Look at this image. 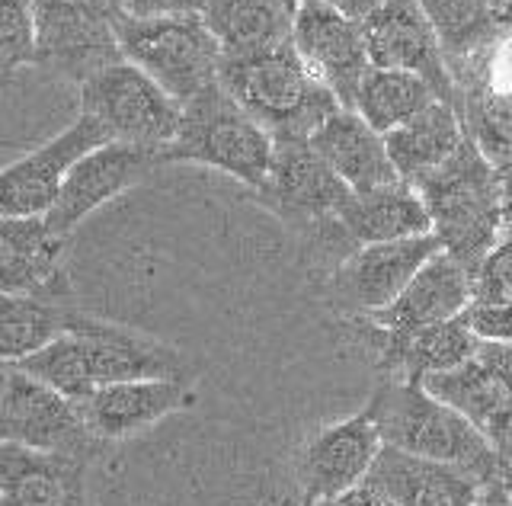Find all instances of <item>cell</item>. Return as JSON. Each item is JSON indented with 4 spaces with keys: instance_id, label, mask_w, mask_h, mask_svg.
<instances>
[{
    "instance_id": "1",
    "label": "cell",
    "mask_w": 512,
    "mask_h": 506,
    "mask_svg": "<svg viewBox=\"0 0 512 506\" xmlns=\"http://www.w3.org/2000/svg\"><path fill=\"white\" fill-rule=\"evenodd\" d=\"M10 366H20L74 401L106 385L138 382V378H189L186 359L173 346L80 311L68 337Z\"/></svg>"
},
{
    "instance_id": "10",
    "label": "cell",
    "mask_w": 512,
    "mask_h": 506,
    "mask_svg": "<svg viewBox=\"0 0 512 506\" xmlns=\"http://www.w3.org/2000/svg\"><path fill=\"white\" fill-rule=\"evenodd\" d=\"M442 250L436 234L407 237L391 244H368L352 250L327 276L330 305L346 318H375L384 308H391L413 276Z\"/></svg>"
},
{
    "instance_id": "29",
    "label": "cell",
    "mask_w": 512,
    "mask_h": 506,
    "mask_svg": "<svg viewBox=\"0 0 512 506\" xmlns=\"http://www.w3.org/2000/svg\"><path fill=\"white\" fill-rule=\"evenodd\" d=\"M423 385L436 394L439 401H445L448 407H455L458 414L468 417L484 436L496 420L512 410V385L500 372H493L480 356H474L471 362H464L458 369L429 375Z\"/></svg>"
},
{
    "instance_id": "40",
    "label": "cell",
    "mask_w": 512,
    "mask_h": 506,
    "mask_svg": "<svg viewBox=\"0 0 512 506\" xmlns=\"http://www.w3.org/2000/svg\"><path fill=\"white\" fill-rule=\"evenodd\" d=\"M496 177H500V202H503L506 228H512V157H506L503 164H496Z\"/></svg>"
},
{
    "instance_id": "32",
    "label": "cell",
    "mask_w": 512,
    "mask_h": 506,
    "mask_svg": "<svg viewBox=\"0 0 512 506\" xmlns=\"http://www.w3.org/2000/svg\"><path fill=\"white\" fill-rule=\"evenodd\" d=\"M0 42L4 77L36 65V0H0Z\"/></svg>"
},
{
    "instance_id": "25",
    "label": "cell",
    "mask_w": 512,
    "mask_h": 506,
    "mask_svg": "<svg viewBox=\"0 0 512 506\" xmlns=\"http://www.w3.org/2000/svg\"><path fill=\"white\" fill-rule=\"evenodd\" d=\"M301 0H208L205 23L224 58L260 55L295 42Z\"/></svg>"
},
{
    "instance_id": "7",
    "label": "cell",
    "mask_w": 512,
    "mask_h": 506,
    "mask_svg": "<svg viewBox=\"0 0 512 506\" xmlns=\"http://www.w3.org/2000/svg\"><path fill=\"white\" fill-rule=\"evenodd\" d=\"M256 199L285 225L311 234V241L327 253L343 244L336 218L352 199V189L311 148V141H276V157L266 183L256 189Z\"/></svg>"
},
{
    "instance_id": "31",
    "label": "cell",
    "mask_w": 512,
    "mask_h": 506,
    "mask_svg": "<svg viewBox=\"0 0 512 506\" xmlns=\"http://www.w3.org/2000/svg\"><path fill=\"white\" fill-rule=\"evenodd\" d=\"M416 4L436 26L442 52L448 58V71L458 61L474 55L480 45H487L496 36V29L503 26L490 0H416Z\"/></svg>"
},
{
    "instance_id": "4",
    "label": "cell",
    "mask_w": 512,
    "mask_h": 506,
    "mask_svg": "<svg viewBox=\"0 0 512 506\" xmlns=\"http://www.w3.org/2000/svg\"><path fill=\"white\" fill-rule=\"evenodd\" d=\"M416 193L426 202L442 250L477 273L506 231L496 164L468 135L452 161L426 177Z\"/></svg>"
},
{
    "instance_id": "18",
    "label": "cell",
    "mask_w": 512,
    "mask_h": 506,
    "mask_svg": "<svg viewBox=\"0 0 512 506\" xmlns=\"http://www.w3.org/2000/svg\"><path fill=\"white\" fill-rule=\"evenodd\" d=\"M192 401L196 394H192L189 378H138V382L106 385L77 404L87 430L106 446V442L151 430L160 420L192 407Z\"/></svg>"
},
{
    "instance_id": "30",
    "label": "cell",
    "mask_w": 512,
    "mask_h": 506,
    "mask_svg": "<svg viewBox=\"0 0 512 506\" xmlns=\"http://www.w3.org/2000/svg\"><path fill=\"white\" fill-rule=\"evenodd\" d=\"M439 100L429 81L410 71L372 68L365 74L356 97V113L372 125L375 132L388 135L400 125H407L413 116H420L426 106Z\"/></svg>"
},
{
    "instance_id": "28",
    "label": "cell",
    "mask_w": 512,
    "mask_h": 506,
    "mask_svg": "<svg viewBox=\"0 0 512 506\" xmlns=\"http://www.w3.org/2000/svg\"><path fill=\"white\" fill-rule=\"evenodd\" d=\"M77 311L64 308L55 292L4 295L0 305V330H4V362H23L42 353L45 346L68 337Z\"/></svg>"
},
{
    "instance_id": "9",
    "label": "cell",
    "mask_w": 512,
    "mask_h": 506,
    "mask_svg": "<svg viewBox=\"0 0 512 506\" xmlns=\"http://www.w3.org/2000/svg\"><path fill=\"white\" fill-rule=\"evenodd\" d=\"M109 0H36V68L84 87L90 77L125 61Z\"/></svg>"
},
{
    "instance_id": "17",
    "label": "cell",
    "mask_w": 512,
    "mask_h": 506,
    "mask_svg": "<svg viewBox=\"0 0 512 506\" xmlns=\"http://www.w3.org/2000/svg\"><path fill=\"white\" fill-rule=\"evenodd\" d=\"M160 164H164L160 154L122 145V141H109V145L90 151L64 180L58 202L45 215L48 228L68 237L80 221L90 218L96 209H103L116 196H122L125 189L141 183Z\"/></svg>"
},
{
    "instance_id": "15",
    "label": "cell",
    "mask_w": 512,
    "mask_h": 506,
    "mask_svg": "<svg viewBox=\"0 0 512 506\" xmlns=\"http://www.w3.org/2000/svg\"><path fill=\"white\" fill-rule=\"evenodd\" d=\"M362 33L372 68L420 74L439 93V100L458 106L455 77L448 71L439 33L416 0H388L372 17L362 20Z\"/></svg>"
},
{
    "instance_id": "8",
    "label": "cell",
    "mask_w": 512,
    "mask_h": 506,
    "mask_svg": "<svg viewBox=\"0 0 512 506\" xmlns=\"http://www.w3.org/2000/svg\"><path fill=\"white\" fill-rule=\"evenodd\" d=\"M80 113L100 122L112 141L154 151L164 161V151L180 135L183 103L132 61H119L80 87Z\"/></svg>"
},
{
    "instance_id": "24",
    "label": "cell",
    "mask_w": 512,
    "mask_h": 506,
    "mask_svg": "<svg viewBox=\"0 0 512 506\" xmlns=\"http://www.w3.org/2000/svg\"><path fill=\"white\" fill-rule=\"evenodd\" d=\"M336 228L352 253L368 244H391L432 234V218L413 186L394 183L375 189V193H352L346 209L336 218Z\"/></svg>"
},
{
    "instance_id": "42",
    "label": "cell",
    "mask_w": 512,
    "mask_h": 506,
    "mask_svg": "<svg viewBox=\"0 0 512 506\" xmlns=\"http://www.w3.org/2000/svg\"><path fill=\"white\" fill-rule=\"evenodd\" d=\"M503 481H506V487H509V494H512V471H503Z\"/></svg>"
},
{
    "instance_id": "41",
    "label": "cell",
    "mask_w": 512,
    "mask_h": 506,
    "mask_svg": "<svg viewBox=\"0 0 512 506\" xmlns=\"http://www.w3.org/2000/svg\"><path fill=\"white\" fill-rule=\"evenodd\" d=\"M490 7H493V13H496V17H500L503 23L512 20V0H490Z\"/></svg>"
},
{
    "instance_id": "11",
    "label": "cell",
    "mask_w": 512,
    "mask_h": 506,
    "mask_svg": "<svg viewBox=\"0 0 512 506\" xmlns=\"http://www.w3.org/2000/svg\"><path fill=\"white\" fill-rule=\"evenodd\" d=\"M4 442L26 446L36 452H64L77 458H93L103 449L96 439L80 404L58 388L39 382L36 375L23 372L20 366H4Z\"/></svg>"
},
{
    "instance_id": "12",
    "label": "cell",
    "mask_w": 512,
    "mask_h": 506,
    "mask_svg": "<svg viewBox=\"0 0 512 506\" xmlns=\"http://www.w3.org/2000/svg\"><path fill=\"white\" fill-rule=\"evenodd\" d=\"M458 113L493 164L512 157V20L458 65H452Z\"/></svg>"
},
{
    "instance_id": "20",
    "label": "cell",
    "mask_w": 512,
    "mask_h": 506,
    "mask_svg": "<svg viewBox=\"0 0 512 506\" xmlns=\"http://www.w3.org/2000/svg\"><path fill=\"white\" fill-rule=\"evenodd\" d=\"M90 458L36 452L4 442L0 452V503L4 506H90Z\"/></svg>"
},
{
    "instance_id": "22",
    "label": "cell",
    "mask_w": 512,
    "mask_h": 506,
    "mask_svg": "<svg viewBox=\"0 0 512 506\" xmlns=\"http://www.w3.org/2000/svg\"><path fill=\"white\" fill-rule=\"evenodd\" d=\"M474 302V273L455 260L452 253L439 250L391 308H384L372 321L384 330H420L461 318Z\"/></svg>"
},
{
    "instance_id": "34",
    "label": "cell",
    "mask_w": 512,
    "mask_h": 506,
    "mask_svg": "<svg viewBox=\"0 0 512 506\" xmlns=\"http://www.w3.org/2000/svg\"><path fill=\"white\" fill-rule=\"evenodd\" d=\"M461 321L484 343H512V302H471Z\"/></svg>"
},
{
    "instance_id": "39",
    "label": "cell",
    "mask_w": 512,
    "mask_h": 506,
    "mask_svg": "<svg viewBox=\"0 0 512 506\" xmlns=\"http://www.w3.org/2000/svg\"><path fill=\"white\" fill-rule=\"evenodd\" d=\"M477 506H512V494H509V487L503 481V474H496V478H490L484 484Z\"/></svg>"
},
{
    "instance_id": "27",
    "label": "cell",
    "mask_w": 512,
    "mask_h": 506,
    "mask_svg": "<svg viewBox=\"0 0 512 506\" xmlns=\"http://www.w3.org/2000/svg\"><path fill=\"white\" fill-rule=\"evenodd\" d=\"M68 237L48 228L45 215L4 218L0 225V276L4 295L55 292Z\"/></svg>"
},
{
    "instance_id": "3",
    "label": "cell",
    "mask_w": 512,
    "mask_h": 506,
    "mask_svg": "<svg viewBox=\"0 0 512 506\" xmlns=\"http://www.w3.org/2000/svg\"><path fill=\"white\" fill-rule=\"evenodd\" d=\"M368 410L378 423L384 446L416 458H429V462L468 468L487 481L503 474L490 439L416 378L381 382L372 401H368Z\"/></svg>"
},
{
    "instance_id": "35",
    "label": "cell",
    "mask_w": 512,
    "mask_h": 506,
    "mask_svg": "<svg viewBox=\"0 0 512 506\" xmlns=\"http://www.w3.org/2000/svg\"><path fill=\"white\" fill-rule=\"evenodd\" d=\"M208 0H122V10L138 20L157 17H189V13H205Z\"/></svg>"
},
{
    "instance_id": "6",
    "label": "cell",
    "mask_w": 512,
    "mask_h": 506,
    "mask_svg": "<svg viewBox=\"0 0 512 506\" xmlns=\"http://www.w3.org/2000/svg\"><path fill=\"white\" fill-rule=\"evenodd\" d=\"M116 33L125 61L154 77L176 103L186 106L199 93L221 84L224 52L212 26L205 23V13L138 20L119 10Z\"/></svg>"
},
{
    "instance_id": "5",
    "label": "cell",
    "mask_w": 512,
    "mask_h": 506,
    "mask_svg": "<svg viewBox=\"0 0 512 506\" xmlns=\"http://www.w3.org/2000/svg\"><path fill=\"white\" fill-rule=\"evenodd\" d=\"M276 138L215 84L183 106L180 135L164 151V164H202L234 177L247 189H260L269 177Z\"/></svg>"
},
{
    "instance_id": "36",
    "label": "cell",
    "mask_w": 512,
    "mask_h": 506,
    "mask_svg": "<svg viewBox=\"0 0 512 506\" xmlns=\"http://www.w3.org/2000/svg\"><path fill=\"white\" fill-rule=\"evenodd\" d=\"M317 506H400V503H394L384 490H378L375 484H359V487H352V490H346V494H340V497H333V500H327V503H317Z\"/></svg>"
},
{
    "instance_id": "37",
    "label": "cell",
    "mask_w": 512,
    "mask_h": 506,
    "mask_svg": "<svg viewBox=\"0 0 512 506\" xmlns=\"http://www.w3.org/2000/svg\"><path fill=\"white\" fill-rule=\"evenodd\" d=\"M487 439L490 446L496 452V458H500L503 471H512V410L509 414H503L500 420H496L490 430H487Z\"/></svg>"
},
{
    "instance_id": "38",
    "label": "cell",
    "mask_w": 512,
    "mask_h": 506,
    "mask_svg": "<svg viewBox=\"0 0 512 506\" xmlns=\"http://www.w3.org/2000/svg\"><path fill=\"white\" fill-rule=\"evenodd\" d=\"M317 4H327V7H333V10H340L343 17H349V20H368L372 13L378 10V7H384L388 0H317Z\"/></svg>"
},
{
    "instance_id": "2",
    "label": "cell",
    "mask_w": 512,
    "mask_h": 506,
    "mask_svg": "<svg viewBox=\"0 0 512 506\" xmlns=\"http://www.w3.org/2000/svg\"><path fill=\"white\" fill-rule=\"evenodd\" d=\"M221 87L276 141H311L340 100L304 65L295 42L260 55L221 61Z\"/></svg>"
},
{
    "instance_id": "43",
    "label": "cell",
    "mask_w": 512,
    "mask_h": 506,
    "mask_svg": "<svg viewBox=\"0 0 512 506\" xmlns=\"http://www.w3.org/2000/svg\"><path fill=\"white\" fill-rule=\"evenodd\" d=\"M109 4H122V0H109Z\"/></svg>"
},
{
    "instance_id": "21",
    "label": "cell",
    "mask_w": 512,
    "mask_h": 506,
    "mask_svg": "<svg viewBox=\"0 0 512 506\" xmlns=\"http://www.w3.org/2000/svg\"><path fill=\"white\" fill-rule=\"evenodd\" d=\"M368 484L384 490L400 506H477L487 478L445 462H429L384 446L368 474Z\"/></svg>"
},
{
    "instance_id": "16",
    "label": "cell",
    "mask_w": 512,
    "mask_h": 506,
    "mask_svg": "<svg viewBox=\"0 0 512 506\" xmlns=\"http://www.w3.org/2000/svg\"><path fill=\"white\" fill-rule=\"evenodd\" d=\"M295 49L320 81H324L343 109H356L359 87L372 71L368 45L359 20L343 17L317 0H301L295 20Z\"/></svg>"
},
{
    "instance_id": "13",
    "label": "cell",
    "mask_w": 512,
    "mask_h": 506,
    "mask_svg": "<svg viewBox=\"0 0 512 506\" xmlns=\"http://www.w3.org/2000/svg\"><path fill=\"white\" fill-rule=\"evenodd\" d=\"M384 449L372 410H359L317 430L295 458V481L301 506H317L368 481Z\"/></svg>"
},
{
    "instance_id": "14",
    "label": "cell",
    "mask_w": 512,
    "mask_h": 506,
    "mask_svg": "<svg viewBox=\"0 0 512 506\" xmlns=\"http://www.w3.org/2000/svg\"><path fill=\"white\" fill-rule=\"evenodd\" d=\"M109 135L93 116L74 119L61 135L45 141L42 148L13 161L0 177V209L4 218H36L48 215L61 196L68 173L96 148L109 145Z\"/></svg>"
},
{
    "instance_id": "26",
    "label": "cell",
    "mask_w": 512,
    "mask_h": 506,
    "mask_svg": "<svg viewBox=\"0 0 512 506\" xmlns=\"http://www.w3.org/2000/svg\"><path fill=\"white\" fill-rule=\"evenodd\" d=\"M384 141H388V154L400 180L416 189L458 154V148L468 141V125L455 103L436 100L407 125L384 135Z\"/></svg>"
},
{
    "instance_id": "33",
    "label": "cell",
    "mask_w": 512,
    "mask_h": 506,
    "mask_svg": "<svg viewBox=\"0 0 512 506\" xmlns=\"http://www.w3.org/2000/svg\"><path fill=\"white\" fill-rule=\"evenodd\" d=\"M474 302H512V228L474 273Z\"/></svg>"
},
{
    "instance_id": "19",
    "label": "cell",
    "mask_w": 512,
    "mask_h": 506,
    "mask_svg": "<svg viewBox=\"0 0 512 506\" xmlns=\"http://www.w3.org/2000/svg\"><path fill=\"white\" fill-rule=\"evenodd\" d=\"M359 337L375 350L378 369L388 372V378H416V382L471 362L484 343L461 318L420 330H384L362 321Z\"/></svg>"
},
{
    "instance_id": "23",
    "label": "cell",
    "mask_w": 512,
    "mask_h": 506,
    "mask_svg": "<svg viewBox=\"0 0 512 506\" xmlns=\"http://www.w3.org/2000/svg\"><path fill=\"white\" fill-rule=\"evenodd\" d=\"M311 148L336 170L352 193H375V189L404 183L388 154V141L375 132L356 109L333 113L311 138Z\"/></svg>"
}]
</instances>
